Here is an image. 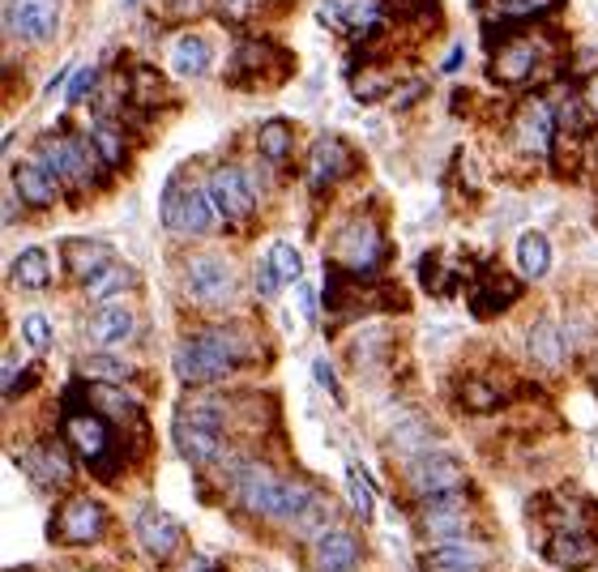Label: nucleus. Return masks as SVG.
Instances as JSON below:
<instances>
[{
    "label": "nucleus",
    "instance_id": "obj_21",
    "mask_svg": "<svg viewBox=\"0 0 598 572\" xmlns=\"http://www.w3.org/2000/svg\"><path fill=\"white\" fill-rule=\"evenodd\" d=\"M27 474L43 491H56V488H64V483H69L73 462H69V453H64L60 444H39L34 453H27Z\"/></svg>",
    "mask_w": 598,
    "mask_h": 572
},
{
    "label": "nucleus",
    "instance_id": "obj_47",
    "mask_svg": "<svg viewBox=\"0 0 598 572\" xmlns=\"http://www.w3.org/2000/svg\"><path fill=\"white\" fill-rule=\"evenodd\" d=\"M590 163H595V171H598V137L590 141Z\"/></svg>",
    "mask_w": 598,
    "mask_h": 572
},
{
    "label": "nucleus",
    "instance_id": "obj_40",
    "mask_svg": "<svg viewBox=\"0 0 598 572\" xmlns=\"http://www.w3.org/2000/svg\"><path fill=\"white\" fill-rule=\"evenodd\" d=\"M278 287H282V278H278V270H273L270 257H266V261L257 265V295H261V300H273V295H278Z\"/></svg>",
    "mask_w": 598,
    "mask_h": 572
},
{
    "label": "nucleus",
    "instance_id": "obj_13",
    "mask_svg": "<svg viewBox=\"0 0 598 572\" xmlns=\"http://www.w3.org/2000/svg\"><path fill=\"white\" fill-rule=\"evenodd\" d=\"M133 530H137V543H141V551L150 560H171L180 551V543H185V525L171 518V513H163L159 504H146L137 513Z\"/></svg>",
    "mask_w": 598,
    "mask_h": 572
},
{
    "label": "nucleus",
    "instance_id": "obj_9",
    "mask_svg": "<svg viewBox=\"0 0 598 572\" xmlns=\"http://www.w3.org/2000/svg\"><path fill=\"white\" fill-rule=\"evenodd\" d=\"M355 171H359V154L342 133H326L312 141V150H308V184L317 192L351 180Z\"/></svg>",
    "mask_w": 598,
    "mask_h": 572
},
{
    "label": "nucleus",
    "instance_id": "obj_38",
    "mask_svg": "<svg viewBox=\"0 0 598 572\" xmlns=\"http://www.w3.org/2000/svg\"><path fill=\"white\" fill-rule=\"evenodd\" d=\"M94 90H99V69H94V64H86V69H78L73 86L64 90V103H69V108H78V103H86V94H94Z\"/></svg>",
    "mask_w": 598,
    "mask_h": 572
},
{
    "label": "nucleus",
    "instance_id": "obj_16",
    "mask_svg": "<svg viewBox=\"0 0 598 572\" xmlns=\"http://www.w3.org/2000/svg\"><path fill=\"white\" fill-rule=\"evenodd\" d=\"M103 530H108V509H103L99 500L78 495V500L64 504V513H60V534H64L69 543H94Z\"/></svg>",
    "mask_w": 598,
    "mask_h": 572
},
{
    "label": "nucleus",
    "instance_id": "obj_2",
    "mask_svg": "<svg viewBox=\"0 0 598 572\" xmlns=\"http://www.w3.org/2000/svg\"><path fill=\"white\" fill-rule=\"evenodd\" d=\"M227 402L222 398H192L176 414V449L189 465H218L227 453Z\"/></svg>",
    "mask_w": 598,
    "mask_h": 572
},
{
    "label": "nucleus",
    "instance_id": "obj_3",
    "mask_svg": "<svg viewBox=\"0 0 598 572\" xmlns=\"http://www.w3.org/2000/svg\"><path fill=\"white\" fill-rule=\"evenodd\" d=\"M291 64L296 60L282 43L252 34V39H240V48L231 56L227 86H236V90H273V86H282L291 78Z\"/></svg>",
    "mask_w": 598,
    "mask_h": 572
},
{
    "label": "nucleus",
    "instance_id": "obj_35",
    "mask_svg": "<svg viewBox=\"0 0 598 572\" xmlns=\"http://www.w3.org/2000/svg\"><path fill=\"white\" fill-rule=\"evenodd\" d=\"M82 372L86 377H94V381H111V384H120V381H129V363H120V359H111V354H90V359H82Z\"/></svg>",
    "mask_w": 598,
    "mask_h": 572
},
{
    "label": "nucleus",
    "instance_id": "obj_24",
    "mask_svg": "<svg viewBox=\"0 0 598 572\" xmlns=\"http://www.w3.org/2000/svg\"><path fill=\"white\" fill-rule=\"evenodd\" d=\"M296 133L299 129L291 124V120L273 116V120H266V124L257 129V154H261L270 167L291 163V154H296Z\"/></svg>",
    "mask_w": 598,
    "mask_h": 572
},
{
    "label": "nucleus",
    "instance_id": "obj_23",
    "mask_svg": "<svg viewBox=\"0 0 598 572\" xmlns=\"http://www.w3.org/2000/svg\"><path fill=\"white\" fill-rule=\"evenodd\" d=\"M9 184L22 192V201H27V205H34V210H48V205H56V192H60V184H56L52 175L34 163V159H30V163L13 167V171H9Z\"/></svg>",
    "mask_w": 598,
    "mask_h": 572
},
{
    "label": "nucleus",
    "instance_id": "obj_28",
    "mask_svg": "<svg viewBox=\"0 0 598 572\" xmlns=\"http://www.w3.org/2000/svg\"><path fill=\"white\" fill-rule=\"evenodd\" d=\"M428 564L436 572H479L488 564V551L484 546H466V539H458V543L436 546L432 555H428Z\"/></svg>",
    "mask_w": 598,
    "mask_h": 572
},
{
    "label": "nucleus",
    "instance_id": "obj_1",
    "mask_svg": "<svg viewBox=\"0 0 598 572\" xmlns=\"http://www.w3.org/2000/svg\"><path fill=\"white\" fill-rule=\"evenodd\" d=\"M171 359H176V377L185 384H215L248 359V338L240 329H201L189 333Z\"/></svg>",
    "mask_w": 598,
    "mask_h": 572
},
{
    "label": "nucleus",
    "instance_id": "obj_14",
    "mask_svg": "<svg viewBox=\"0 0 598 572\" xmlns=\"http://www.w3.org/2000/svg\"><path fill=\"white\" fill-rule=\"evenodd\" d=\"M133 333H137L133 308L120 300L99 303L94 317L86 321V338H90V347H99V351H120L124 342H133Z\"/></svg>",
    "mask_w": 598,
    "mask_h": 572
},
{
    "label": "nucleus",
    "instance_id": "obj_18",
    "mask_svg": "<svg viewBox=\"0 0 598 572\" xmlns=\"http://www.w3.org/2000/svg\"><path fill=\"white\" fill-rule=\"evenodd\" d=\"M526 347H530V359L544 368V372H556L560 363H565V351H569V338H565V329L556 325L551 317H539L530 333H526Z\"/></svg>",
    "mask_w": 598,
    "mask_h": 572
},
{
    "label": "nucleus",
    "instance_id": "obj_11",
    "mask_svg": "<svg viewBox=\"0 0 598 572\" xmlns=\"http://www.w3.org/2000/svg\"><path fill=\"white\" fill-rule=\"evenodd\" d=\"M282 483L287 479H278L266 462H240L231 470V488L240 495V504H245L248 513H257V518H273L278 513Z\"/></svg>",
    "mask_w": 598,
    "mask_h": 572
},
{
    "label": "nucleus",
    "instance_id": "obj_22",
    "mask_svg": "<svg viewBox=\"0 0 598 572\" xmlns=\"http://www.w3.org/2000/svg\"><path fill=\"white\" fill-rule=\"evenodd\" d=\"M133 287H137V270L124 265V261H108L103 270L90 273L82 282L86 303H111V300H120L124 291H133Z\"/></svg>",
    "mask_w": 598,
    "mask_h": 572
},
{
    "label": "nucleus",
    "instance_id": "obj_44",
    "mask_svg": "<svg viewBox=\"0 0 598 572\" xmlns=\"http://www.w3.org/2000/svg\"><path fill=\"white\" fill-rule=\"evenodd\" d=\"M581 99H586V108L595 111V120H598V73H590V78H586V86H581Z\"/></svg>",
    "mask_w": 598,
    "mask_h": 572
},
{
    "label": "nucleus",
    "instance_id": "obj_8",
    "mask_svg": "<svg viewBox=\"0 0 598 572\" xmlns=\"http://www.w3.org/2000/svg\"><path fill=\"white\" fill-rule=\"evenodd\" d=\"M4 30H9V39L27 43V48H43L60 34V4L56 0H9Z\"/></svg>",
    "mask_w": 598,
    "mask_h": 572
},
{
    "label": "nucleus",
    "instance_id": "obj_10",
    "mask_svg": "<svg viewBox=\"0 0 598 572\" xmlns=\"http://www.w3.org/2000/svg\"><path fill=\"white\" fill-rule=\"evenodd\" d=\"M556 108H547L544 99H526L509 120V137L526 159H547L556 150Z\"/></svg>",
    "mask_w": 598,
    "mask_h": 572
},
{
    "label": "nucleus",
    "instance_id": "obj_20",
    "mask_svg": "<svg viewBox=\"0 0 598 572\" xmlns=\"http://www.w3.org/2000/svg\"><path fill=\"white\" fill-rule=\"evenodd\" d=\"M171 69L180 73V78H206L210 73V64H215V43L206 39V34H180L176 43H171Z\"/></svg>",
    "mask_w": 598,
    "mask_h": 572
},
{
    "label": "nucleus",
    "instance_id": "obj_37",
    "mask_svg": "<svg viewBox=\"0 0 598 572\" xmlns=\"http://www.w3.org/2000/svg\"><path fill=\"white\" fill-rule=\"evenodd\" d=\"M347 491H351V509H355V513H359L363 521H372L377 495H372V488H368V479L359 474V465H351V470H347Z\"/></svg>",
    "mask_w": 598,
    "mask_h": 572
},
{
    "label": "nucleus",
    "instance_id": "obj_17",
    "mask_svg": "<svg viewBox=\"0 0 598 572\" xmlns=\"http://www.w3.org/2000/svg\"><path fill=\"white\" fill-rule=\"evenodd\" d=\"M565 0H479V13L496 27H521V22H539L560 13Z\"/></svg>",
    "mask_w": 598,
    "mask_h": 572
},
{
    "label": "nucleus",
    "instance_id": "obj_36",
    "mask_svg": "<svg viewBox=\"0 0 598 572\" xmlns=\"http://www.w3.org/2000/svg\"><path fill=\"white\" fill-rule=\"evenodd\" d=\"M22 342H27L34 354H43L52 347V321H48L43 312H27V317H22Z\"/></svg>",
    "mask_w": 598,
    "mask_h": 572
},
{
    "label": "nucleus",
    "instance_id": "obj_34",
    "mask_svg": "<svg viewBox=\"0 0 598 572\" xmlns=\"http://www.w3.org/2000/svg\"><path fill=\"white\" fill-rule=\"evenodd\" d=\"M270 265L278 270L282 287H291V282H299V278H303V257H299V248L287 244V240H278V244L270 248Z\"/></svg>",
    "mask_w": 598,
    "mask_h": 572
},
{
    "label": "nucleus",
    "instance_id": "obj_46",
    "mask_svg": "<svg viewBox=\"0 0 598 572\" xmlns=\"http://www.w3.org/2000/svg\"><path fill=\"white\" fill-rule=\"evenodd\" d=\"M185 572H218V569L210 564V560H192V564H189Z\"/></svg>",
    "mask_w": 598,
    "mask_h": 572
},
{
    "label": "nucleus",
    "instance_id": "obj_25",
    "mask_svg": "<svg viewBox=\"0 0 598 572\" xmlns=\"http://www.w3.org/2000/svg\"><path fill=\"white\" fill-rule=\"evenodd\" d=\"M69 440H73V449L82 458L99 462L108 453V419L103 414H73L69 419Z\"/></svg>",
    "mask_w": 598,
    "mask_h": 572
},
{
    "label": "nucleus",
    "instance_id": "obj_7",
    "mask_svg": "<svg viewBox=\"0 0 598 572\" xmlns=\"http://www.w3.org/2000/svg\"><path fill=\"white\" fill-rule=\"evenodd\" d=\"M185 291L197 308H231L236 303V270L215 252H201L185 265Z\"/></svg>",
    "mask_w": 598,
    "mask_h": 572
},
{
    "label": "nucleus",
    "instance_id": "obj_48",
    "mask_svg": "<svg viewBox=\"0 0 598 572\" xmlns=\"http://www.w3.org/2000/svg\"><path fill=\"white\" fill-rule=\"evenodd\" d=\"M137 4H141V0H124V9H137Z\"/></svg>",
    "mask_w": 598,
    "mask_h": 572
},
{
    "label": "nucleus",
    "instance_id": "obj_5",
    "mask_svg": "<svg viewBox=\"0 0 598 572\" xmlns=\"http://www.w3.org/2000/svg\"><path fill=\"white\" fill-rule=\"evenodd\" d=\"M333 261H338V273H351V278L377 273V265L385 261L381 227L372 219H351L333 240Z\"/></svg>",
    "mask_w": 598,
    "mask_h": 572
},
{
    "label": "nucleus",
    "instance_id": "obj_29",
    "mask_svg": "<svg viewBox=\"0 0 598 572\" xmlns=\"http://www.w3.org/2000/svg\"><path fill=\"white\" fill-rule=\"evenodd\" d=\"M13 282L22 291H43L52 282V257H48V248H22L13 257Z\"/></svg>",
    "mask_w": 598,
    "mask_h": 572
},
{
    "label": "nucleus",
    "instance_id": "obj_15",
    "mask_svg": "<svg viewBox=\"0 0 598 572\" xmlns=\"http://www.w3.org/2000/svg\"><path fill=\"white\" fill-rule=\"evenodd\" d=\"M321 18L329 27H338L342 34H368V30L381 27L385 18V0H321Z\"/></svg>",
    "mask_w": 598,
    "mask_h": 572
},
{
    "label": "nucleus",
    "instance_id": "obj_12",
    "mask_svg": "<svg viewBox=\"0 0 598 572\" xmlns=\"http://www.w3.org/2000/svg\"><path fill=\"white\" fill-rule=\"evenodd\" d=\"M407 483L410 491L423 500V495H436V491H458L466 483V465L454 458V453H419L410 458L407 465Z\"/></svg>",
    "mask_w": 598,
    "mask_h": 572
},
{
    "label": "nucleus",
    "instance_id": "obj_49",
    "mask_svg": "<svg viewBox=\"0 0 598 572\" xmlns=\"http://www.w3.org/2000/svg\"><path fill=\"white\" fill-rule=\"evenodd\" d=\"M261 4H266V0H261ZM287 4H291V0H287Z\"/></svg>",
    "mask_w": 598,
    "mask_h": 572
},
{
    "label": "nucleus",
    "instance_id": "obj_6",
    "mask_svg": "<svg viewBox=\"0 0 598 572\" xmlns=\"http://www.w3.org/2000/svg\"><path fill=\"white\" fill-rule=\"evenodd\" d=\"M210 201H215L218 219L222 222H245L252 210H257V201H261V189H257V175L245 171V167L236 163H222L210 171Z\"/></svg>",
    "mask_w": 598,
    "mask_h": 572
},
{
    "label": "nucleus",
    "instance_id": "obj_27",
    "mask_svg": "<svg viewBox=\"0 0 598 572\" xmlns=\"http://www.w3.org/2000/svg\"><path fill=\"white\" fill-rule=\"evenodd\" d=\"M517 270L521 278H547L551 270V240H547L544 231H521L517 235Z\"/></svg>",
    "mask_w": 598,
    "mask_h": 572
},
{
    "label": "nucleus",
    "instance_id": "obj_42",
    "mask_svg": "<svg viewBox=\"0 0 598 572\" xmlns=\"http://www.w3.org/2000/svg\"><path fill=\"white\" fill-rule=\"evenodd\" d=\"M296 287H299V312H303V321H317V291L303 287V282H296Z\"/></svg>",
    "mask_w": 598,
    "mask_h": 572
},
{
    "label": "nucleus",
    "instance_id": "obj_4",
    "mask_svg": "<svg viewBox=\"0 0 598 572\" xmlns=\"http://www.w3.org/2000/svg\"><path fill=\"white\" fill-rule=\"evenodd\" d=\"M218 210L210 201V189H197L185 184V175H171L163 189V227L171 235H185V240H201L210 235Z\"/></svg>",
    "mask_w": 598,
    "mask_h": 572
},
{
    "label": "nucleus",
    "instance_id": "obj_39",
    "mask_svg": "<svg viewBox=\"0 0 598 572\" xmlns=\"http://www.w3.org/2000/svg\"><path fill=\"white\" fill-rule=\"evenodd\" d=\"M206 4H210V0H163V9L171 22H189V18H197V13H206Z\"/></svg>",
    "mask_w": 598,
    "mask_h": 572
},
{
    "label": "nucleus",
    "instance_id": "obj_33",
    "mask_svg": "<svg viewBox=\"0 0 598 572\" xmlns=\"http://www.w3.org/2000/svg\"><path fill=\"white\" fill-rule=\"evenodd\" d=\"M547 555H551L556 564H581V560H590V555H595V546L586 543L581 534H569V530H560V534L551 539V546H547Z\"/></svg>",
    "mask_w": 598,
    "mask_h": 572
},
{
    "label": "nucleus",
    "instance_id": "obj_41",
    "mask_svg": "<svg viewBox=\"0 0 598 572\" xmlns=\"http://www.w3.org/2000/svg\"><path fill=\"white\" fill-rule=\"evenodd\" d=\"M312 372H317V381H321V389H329V398L342 407L347 398H342V384H338V377H333V368H329V359H312Z\"/></svg>",
    "mask_w": 598,
    "mask_h": 572
},
{
    "label": "nucleus",
    "instance_id": "obj_45",
    "mask_svg": "<svg viewBox=\"0 0 598 572\" xmlns=\"http://www.w3.org/2000/svg\"><path fill=\"white\" fill-rule=\"evenodd\" d=\"M462 60H466V43L458 39V43H454V52L445 56V64H440V69H445V73H458V69H462Z\"/></svg>",
    "mask_w": 598,
    "mask_h": 572
},
{
    "label": "nucleus",
    "instance_id": "obj_43",
    "mask_svg": "<svg viewBox=\"0 0 598 572\" xmlns=\"http://www.w3.org/2000/svg\"><path fill=\"white\" fill-rule=\"evenodd\" d=\"M18 201H22V192L9 184V189H4V227H13V222H18Z\"/></svg>",
    "mask_w": 598,
    "mask_h": 572
},
{
    "label": "nucleus",
    "instance_id": "obj_30",
    "mask_svg": "<svg viewBox=\"0 0 598 572\" xmlns=\"http://www.w3.org/2000/svg\"><path fill=\"white\" fill-rule=\"evenodd\" d=\"M393 90H398V73L385 69V64H363V73H351V94L359 103L393 99Z\"/></svg>",
    "mask_w": 598,
    "mask_h": 572
},
{
    "label": "nucleus",
    "instance_id": "obj_31",
    "mask_svg": "<svg viewBox=\"0 0 598 572\" xmlns=\"http://www.w3.org/2000/svg\"><path fill=\"white\" fill-rule=\"evenodd\" d=\"M291 525H296V534H303V539H321L326 530H333V504L317 491V495L308 500V509H303Z\"/></svg>",
    "mask_w": 598,
    "mask_h": 572
},
{
    "label": "nucleus",
    "instance_id": "obj_26",
    "mask_svg": "<svg viewBox=\"0 0 598 572\" xmlns=\"http://www.w3.org/2000/svg\"><path fill=\"white\" fill-rule=\"evenodd\" d=\"M108 261H116V252L111 244L103 240H64V265L78 273V278H90V273H99Z\"/></svg>",
    "mask_w": 598,
    "mask_h": 572
},
{
    "label": "nucleus",
    "instance_id": "obj_32",
    "mask_svg": "<svg viewBox=\"0 0 598 572\" xmlns=\"http://www.w3.org/2000/svg\"><path fill=\"white\" fill-rule=\"evenodd\" d=\"M436 440V428H428L423 419H410L402 428H393V449L398 453H407V458H419V453H428Z\"/></svg>",
    "mask_w": 598,
    "mask_h": 572
},
{
    "label": "nucleus",
    "instance_id": "obj_19",
    "mask_svg": "<svg viewBox=\"0 0 598 572\" xmlns=\"http://www.w3.org/2000/svg\"><path fill=\"white\" fill-rule=\"evenodd\" d=\"M359 564V539L351 530L333 525L317 539V572H355Z\"/></svg>",
    "mask_w": 598,
    "mask_h": 572
}]
</instances>
